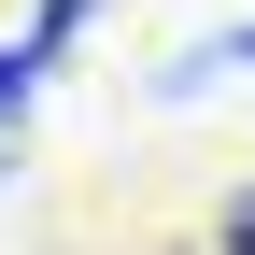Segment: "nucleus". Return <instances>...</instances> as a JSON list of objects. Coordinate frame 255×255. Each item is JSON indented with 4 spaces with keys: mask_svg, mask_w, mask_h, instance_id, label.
<instances>
[{
    "mask_svg": "<svg viewBox=\"0 0 255 255\" xmlns=\"http://www.w3.org/2000/svg\"><path fill=\"white\" fill-rule=\"evenodd\" d=\"M43 71H57V57H43V43H0V128H14V114H28V85H43Z\"/></svg>",
    "mask_w": 255,
    "mask_h": 255,
    "instance_id": "f257e3e1",
    "label": "nucleus"
},
{
    "mask_svg": "<svg viewBox=\"0 0 255 255\" xmlns=\"http://www.w3.org/2000/svg\"><path fill=\"white\" fill-rule=\"evenodd\" d=\"M85 14H100V0H43V14H28V43H43V57H57V43H71V28H85Z\"/></svg>",
    "mask_w": 255,
    "mask_h": 255,
    "instance_id": "f03ea898",
    "label": "nucleus"
},
{
    "mask_svg": "<svg viewBox=\"0 0 255 255\" xmlns=\"http://www.w3.org/2000/svg\"><path fill=\"white\" fill-rule=\"evenodd\" d=\"M213 71H255V28H241V43H213V57H184V85H213Z\"/></svg>",
    "mask_w": 255,
    "mask_h": 255,
    "instance_id": "7ed1b4c3",
    "label": "nucleus"
},
{
    "mask_svg": "<svg viewBox=\"0 0 255 255\" xmlns=\"http://www.w3.org/2000/svg\"><path fill=\"white\" fill-rule=\"evenodd\" d=\"M227 255H255V184H241V213H227Z\"/></svg>",
    "mask_w": 255,
    "mask_h": 255,
    "instance_id": "20e7f679",
    "label": "nucleus"
}]
</instances>
